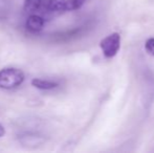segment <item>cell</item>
Instances as JSON below:
<instances>
[{
  "instance_id": "cell-1",
  "label": "cell",
  "mask_w": 154,
  "mask_h": 153,
  "mask_svg": "<svg viewBox=\"0 0 154 153\" xmlns=\"http://www.w3.org/2000/svg\"><path fill=\"white\" fill-rule=\"evenodd\" d=\"M24 74L18 68L6 67L0 70V88L14 89L24 81Z\"/></svg>"
},
{
  "instance_id": "cell-2",
  "label": "cell",
  "mask_w": 154,
  "mask_h": 153,
  "mask_svg": "<svg viewBox=\"0 0 154 153\" xmlns=\"http://www.w3.org/2000/svg\"><path fill=\"white\" fill-rule=\"evenodd\" d=\"M103 55L107 59L113 58L119 53L121 47V36L119 33H112L106 38H104L100 43Z\"/></svg>"
},
{
  "instance_id": "cell-3",
  "label": "cell",
  "mask_w": 154,
  "mask_h": 153,
  "mask_svg": "<svg viewBox=\"0 0 154 153\" xmlns=\"http://www.w3.org/2000/svg\"><path fill=\"white\" fill-rule=\"evenodd\" d=\"M42 15H54L68 11V0H42Z\"/></svg>"
},
{
  "instance_id": "cell-4",
  "label": "cell",
  "mask_w": 154,
  "mask_h": 153,
  "mask_svg": "<svg viewBox=\"0 0 154 153\" xmlns=\"http://www.w3.org/2000/svg\"><path fill=\"white\" fill-rule=\"evenodd\" d=\"M45 24V18L42 15L32 14L25 22V27L29 33H39L43 29Z\"/></svg>"
},
{
  "instance_id": "cell-5",
  "label": "cell",
  "mask_w": 154,
  "mask_h": 153,
  "mask_svg": "<svg viewBox=\"0 0 154 153\" xmlns=\"http://www.w3.org/2000/svg\"><path fill=\"white\" fill-rule=\"evenodd\" d=\"M23 8H24L25 13H27L29 15H32V14L42 15V12H43L42 0H25Z\"/></svg>"
},
{
  "instance_id": "cell-6",
  "label": "cell",
  "mask_w": 154,
  "mask_h": 153,
  "mask_svg": "<svg viewBox=\"0 0 154 153\" xmlns=\"http://www.w3.org/2000/svg\"><path fill=\"white\" fill-rule=\"evenodd\" d=\"M19 141L22 145L32 147L34 145H41L44 142V139H42V136H39L37 134H32V133H24L21 136H19Z\"/></svg>"
},
{
  "instance_id": "cell-7",
  "label": "cell",
  "mask_w": 154,
  "mask_h": 153,
  "mask_svg": "<svg viewBox=\"0 0 154 153\" xmlns=\"http://www.w3.org/2000/svg\"><path fill=\"white\" fill-rule=\"evenodd\" d=\"M32 85L41 90H51L58 87L59 84L55 81H51V80H44V79H39V78H35V79L32 80Z\"/></svg>"
},
{
  "instance_id": "cell-8",
  "label": "cell",
  "mask_w": 154,
  "mask_h": 153,
  "mask_svg": "<svg viewBox=\"0 0 154 153\" xmlns=\"http://www.w3.org/2000/svg\"><path fill=\"white\" fill-rule=\"evenodd\" d=\"M86 0H68V11H75L80 8Z\"/></svg>"
},
{
  "instance_id": "cell-9",
  "label": "cell",
  "mask_w": 154,
  "mask_h": 153,
  "mask_svg": "<svg viewBox=\"0 0 154 153\" xmlns=\"http://www.w3.org/2000/svg\"><path fill=\"white\" fill-rule=\"evenodd\" d=\"M145 48H146V51L148 53V55H150L151 57H154V38L153 37L147 39L146 43H145Z\"/></svg>"
},
{
  "instance_id": "cell-10",
  "label": "cell",
  "mask_w": 154,
  "mask_h": 153,
  "mask_svg": "<svg viewBox=\"0 0 154 153\" xmlns=\"http://www.w3.org/2000/svg\"><path fill=\"white\" fill-rule=\"evenodd\" d=\"M4 133H5V129H4V127L2 126L1 124H0V137H2L4 135Z\"/></svg>"
}]
</instances>
